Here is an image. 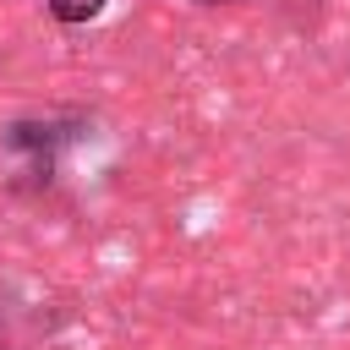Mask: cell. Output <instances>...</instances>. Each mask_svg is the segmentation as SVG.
I'll list each match as a JSON object with an SVG mask.
<instances>
[{"label": "cell", "instance_id": "6da1fadb", "mask_svg": "<svg viewBox=\"0 0 350 350\" xmlns=\"http://www.w3.org/2000/svg\"><path fill=\"white\" fill-rule=\"evenodd\" d=\"M88 131V120L82 115H22V120H11L5 131H0V142L11 148V153H27L33 159V170H55V153L66 148V142H77Z\"/></svg>", "mask_w": 350, "mask_h": 350}, {"label": "cell", "instance_id": "7a4b0ae2", "mask_svg": "<svg viewBox=\"0 0 350 350\" xmlns=\"http://www.w3.org/2000/svg\"><path fill=\"white\" fill-rule=\"evenodd\" d=\"M44 5H49V16L66 22V27H82V22H93V16L104 11V0H44Z\"/></svg>", "mask_w": 350, "mask_h": 350}, {"label": "cell", "instance_id": "3957f363", "mask_svg": "<svg viewBox=\"0 0 350 350\" xmlns=\"http://www.w3.org/2000/svg\"><path fill=\"white\" fill-rule=\"evenodd\" d=\"M191 5H235V0H191Z\"/></svg>", "mask_w": 350, "mask_h": 350}]
</instances>
